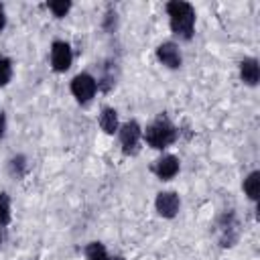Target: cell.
Listing matches in <instances>:
<instances>
[{
	"label": "cell",
	"instance_id": "cell-1",
	"mask_svg": "<svg viewBox=\"0 0 260 260\" xmlns=\"http://www.w3.org/2000/svg\"><path fill=\"white\" fill-rule=\"evenodd\" d=\"M167 14H169V22H171V30L179 37L189 41L193 37L195 30V10L189 2L183 0H173L167 4Z\"/></svg>",
	"mask_w": 260,
	"mask_h": 260
},
{
	"label": "cell",
	"instance_id": "cell-2",
	"mask_svg": "<svg viewBox=\"0 0 260 260\" xmlns=\"http://www.w3.org/2000/svg\"><path fill=\"white\" fill-rule=\"evenodd\" d=\"M177 138V128L167 120V118H158L154 120L152 124L146 126L144 130V140L150 148H156V150H162L167 148L169 144H173Z\"/></svg>",
	"mask_w": 260,
	"mask_h": 260
},
{
	"label": "cell",
	"instance_id": "cell-3",
	"mask_svg": "<svg viewBox=\"0 0 260 260\" xmlns=\"http://www.w3.org/2000/svg\"><path fill=\"white\" fill-rule=\"evenodd\" d=\"M98 91V81L89 73H79L71 79V93L79 104H87Z\"/></svg>",
	"mask_w": 260,
	"mask_h": 260
},
{
	"label": "cell",
	"instance_id": "cell-4",
	"mask_svg": "<svg viewBox=\"0 0 260 260\" xmlns=\"http://www.w3.org/2000/svg\"><path fill=\"white\" fill-rule=\"evenodd\" d=\"M118 134H120L122 150L126 154H134L138 150V144H140V138H142V128L138 126V122L130 120V122L122 124L120 130H118Z\"/></svg>",
	"mask_w": 260,
	"mask_h": 260
},
{
	"label": "cell",
	"instance_id": "cell-5",
	"mask_svg": "<svg viewBox=\"0 0 260 260\" xmlns=\"http://www.w3.org/2000/svg\"><path fill=\"white\" fill-rule=\"evenodd\" d=\"M71 61H73V53H71L69 43L55 41L51 45V67L57 73H63V71H67L71 67Z\"/></svg>",
	"mask_w": 260,
	"mask_h": 260
},
{
	"label": "cell",
	"instance_id": "cell-6",
	"mask_svg": "<svg viewBox=\"0 0 260 260\" xmlns=\"http://www.w3.org/2000/svg\"><path fill=\"white\" fill-rule=\"evenodd\" d=\"M154 207L158 211V215L171 219L179 213V207H181V199L175 191H160L154 199Z\"/></svg>",
	"mask_w": 260,
	"mask_h": 260
},
{
	"label": "cell",
	"instance_id": "cell-7",
	"mask_svg": "<svg viewBox=\"0 0 260 260\" xmlns=\"http://www.w3.org/2000/svg\"><path fill=\"white\" fill-rule=\"evenodd\" d=\"M156 59H158L165 67H169V69H177V67H181V63H183V57H181L179 47H177L175 43H171V41L156 47Z\"/></svg>",
	"mask_w": 260,
	"mask_h": 260
},
{
	"label": "cell",
	"instance_id": "cell-8",
	"mask_svg": "<svg viewBox=\"0 0 260 260\" xmlns=\"http://www.w3.org/2000/svg\"><path fill=\"white\" fill-rule=\"evenodd\" d=\"M179 158L173 156V154H165L160 156L156 162H154V175L160 179V181H169L173 179L177 173H179Z\"/></svg>",
	"mask_w": 260,
	"mask_h": 260
},
{
	"label": "cell",
	"instance_id": "cell-9",
	"mask_svg": "<svg viewBox=\"0 0 260 260\" xmlns=\"http://www.w3.org/2000/svg\"><path fill=\"white\" fill-rule=\"evenodd\" d=\"M240 77H242V81L246 85H252L254 87L258 83V79H260V65H258V61L252 59V57L244 59L240 63Z\"/></svg>",
	"mask_w": 260,
	"mask_h": 260
},
{
	"label": "cell",
	"instance_id": "cell-10",
	"mask_svg": "<svg viewBox=\"0 0 260 260\" xmlns=\"http://www.w3.org/2000/svg\"><path fill=\"white\" fill-rule=\"evenodd\" d=\"M100 128L106 134H114L118 130V112L114 108H104L100 114Z\"/></svg>",
	"mask_w": 260,
	"mask_h": 260
},
{
	"label": "cell",
	"instance_id": "cell-11",
	"mask_svg": "<svg viewBox=\"0 0 260 260\" xmlns=\"http://www.w3.org/2000/svg\"><path fill=\"white\" fill-rule=\"evenodd\" d=\"M244 193L248 195V199L256 201L260 197V173L258 171H252L246 179H244Z\"/></svg>",
	"mask_w": 260,
	"mask_h": 260
},
{
	"label": "cell",
	"instance_id": "cell-12",
	"mask_svg": "<svg viewBox=\"0 0 260 260\" xmlns=\"http://www.w3.org/2000/svg\"><path fill=\"white\" fill-rule=\"evenodd\" d=\"M85 258L87 260H112L106 246L100 244V242H91V244L85 246Z\"/></svg>",
	"mask_w": 260,
	"mask_h": 260
},
{
	"label": "cell",
	"instance_id": "cell-13",
	"mask_svg": "<svg viewBox=\"0 0 260 260\" xmlns=\"http://www.w3.org/2000/svg\"><path fill=\"white\" fill-rule=\"evenodd\" d=\"M47 6H49V10H51L57 18H63V16L71 10V2H67V0H53V2H49Z\"/></svg>",
	"mask_w": 260,
	"mask_h": 260
},
{
	"label": "cell",
	"instance_id": "cell-14",
	"mask_svg": "<svg viewBox=\"0 0 260 260\" xmlns=\"http://www.w3.org/2000/svg\"><path fill=\"white\" fill-rule=\"evenodd\" d=\"M12 79V61L6 57H0V87L6 85Z\"/></svg>",
	"mask_w": 260,
	"mask_h": 260
},
{
	"label": "cell",
	"instance_id": "cell-15",
	"mask_svg": "<svg viewBox=\"0 0 260 260\" xmlns=\"http://www.w3.org/2000/svg\"><path fill=\"white\" fill-rule=\"evenodd\" d=\"M10 221V199L6 193H0V225Z\"/></svg>",
	"mask_w": 260,
	"mask_h": 260
},
{
	"label": "cell",
	"instance_id": "cell-16",
	"mask_svg": "<svg viewBox=\"0 0 260 260\" xmlns=\"http://www.w3.org/2000/svg\"><path fill=\"white\" fill-rule=\"evenodd\" d=\"M26 162H24V156H16L10 160V173L16 175V177H22V171H24Z\"/></svg>",
	"mask_w": 260,
	"mask_h": 260
},
{
	"label": "cell",
	"instance_id": "cell-17",
	"mask_svg": "<svg viewBox=\"0 0 260 260\" xmlns=\"http://www.w3.org/2000/svg\"><path fill=\"white\" fill-rule=\"evenodd\" d=\"M4 132H6V116L4 112H0V138L4 136Z\"/></svg>",
	"mask_w": 260,
	"mask_h": 260
},
{
	"label": "cell",
	"instance_id": "cell-18",
	"mask_svg": "<svg viewBox=\"0 0 260 260\" xmlns=\"http://www.w3.org/2000/svg\"><path fill=\"white\" fill-rule=\"evenodd\" d=\"M4 24H6V14H4V6L0 4V30L4 28Z\"/></svg>",
	"mask_w": 260,
	"mask_h": 260
},
{
	"label": "cell",
	"instance_id": "cell-19",
	"mask_svg": "<svg viewBox=\"0 0 260 260\" xmlns=\"http://www.w3.org/2000/svg\"><path fill=\"white\" fill-rule=\"evenodd\" d=\"M0 238H2V234H0Z\"/></svg>",
	"mask_w": 260,
	"mask_h": 260
}]
</instances>
